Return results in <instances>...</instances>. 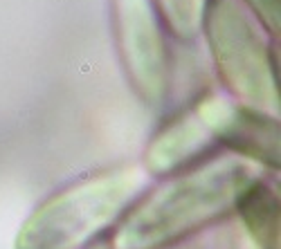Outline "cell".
<instances>
[{"label": "cell", "mask_w": 281, "mask_h": 249, "mask_svg": "<svg viewBox=\"0 0 281 249\" xmlns=\"http://www.w3.org/2000/svg\"><path fill=\"white\" fill-rule=\"evenodd\" d=\"M259 180L248 160L211 157L171 175L137 204L117 234L115 249H169L236 211L238 200Z\"/></svg>", "instance_id": "obj_1"}, {"label": "cell", "mask_w": 281, "mask_h": 249, "mask_svg": "<svg viewBox=\"0 0 281 249\" xmlns=\"http://www.w3.org/2000/svg\"><path fill=\"white\" fill-rule=\"evenodd\" d=\"M146 175L117 168L56 193L41 204L16 236V249H79L101 234L140 195Z\"/></svg>", "instance_id": "obj_2"}, {"label": "cell", "mask_w": 281, "mask_h": 249, "mask_svg": "<svg viewBox=\"0 0 281 249\" xmlns=\"http://www.w3.org/2000/svg\"><path fill=\"white\" fill-rule=\"evenodd\" d=\"M223 83L256 110H279L274 56L241 0H205L200 20Z\"/></svg>", "instance_id": "obj_3"}, {"label": "cell", "mask_w": 281, "mask_h": 249, "mask_svg": "<svg viewBox=\"0 0 281 249\" xmlns=\"http://www.w3.org/2000/svg\"><path fill=\"white\" fill-rule=\"evenodd\" d=\"M113 22L130 86L146 103L160 106L169 90V59L151 0H113Z\"/></svg>", "instance_id": "obj_4"}, {"label": "cell", "mask_w": 281, "mask_h": 249, "mask_svg": "<svg viewBox=\"0 0 281 249\" xmlns=\"http://www.w3.org/2000/svg\"><path fill=\"white\" fill-rule=\"evenodd\" d=\"M196 115L211 137L220 139L241 160L279 168V121L272 115L220 97L200 99Z\"/></svg>", "instance_id": "obj_5"}, {"label": "cell", "mask_w": 281, "mask_h": 249, "mask_svg": "<svg viewBox=\"0 0 281 249\" xmlns=\"http://www.w3.org/2000/svg\"><path fill=\"white\" fill-rule=\"evenodd\" d=\"M211 141L214 137L196 112H185L178 119L169 121L153 137L144 157L146 173L171 177L187 164H191L198 155H203L211 146Z\"/></svg>", "instance_id": "obj_6"}, {"label": "cell", "mask_w": 281, "mask_h": 249, "mask_svg": "<svg viewBox=\"0 0 281 249\" xmlns=\"http://www.w3.org/2000/svg\"><path fill=\"white\" fill-rule=\"evenodd\" d=\"M236 211L261 249H279V195L268 182L259 177L238 200Z\"/></svg>", "instance_id": "obj_7"}, {"label": "cell", "mask_w": 281, "mask_h": 249, "mask_svg": "<svg viewBox=\"0 0 281 249\" xmlns=\"http://www.w3.org/2000/svg\"><path fill=\"white\" fill-rule=\"evenodd\" d=\"M167 27L182 41H191L200 32L205 0H153Z\"/></svg>", "instance_id": "obj_8"}, {"label": "cell", "mask_w": 281, "mask_h": 249, "mask_svg": "<svg viewBox=\"0 0 281 249\" xmlns=\"http://www.w3.org/2000/svg\"><path fill=\"white\" fill-rule=\"evenodd\" d=\"M250 5V9L254 11V16L259 18L263 25H265L268 32H274L279 34V27H281V5L279 0H245Z\"/></svg>", "instance_id": "obj_9"}, {"label": "cell", "mask_w": 281, "mask_h": 249, "mask_svg": "<svg viewBox=\"0 0 281 249\" xmlns=\"http://www.w3.org/2000/svg\"><path fill=\"white\" fill-rule=\"evenodd\" d=\"M81 249H115V242H113L110 236H97V238H92Z\"/></svg>", "instance_id": "obj_10"}]
</instances>
